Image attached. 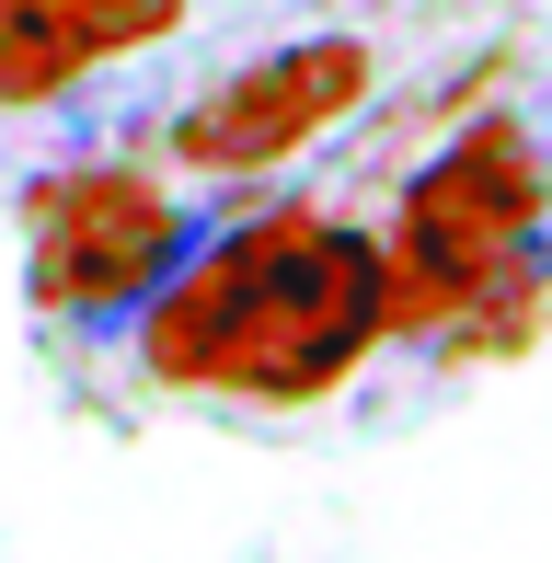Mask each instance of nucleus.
Masks as SVG:
<instances>
[{
    "mask_svg": "<svg viewBox=\"0 0 552 563\" xmlns=\"http://www.w3.org/2000/svg\"><path fill=\"white\" fill-rule=\"evenodd\" d=\"M196 0H0V115L69 104L92 69L185 35Z\"/></svg>",
    "mask_w": 552,
    "mask_h": 563,
    "instance_id": "39448f33",
    "label": "nucleus"
},
{
    "mask_svg": "<svg viewBox=\"0 0 552 563\" xmlns=\"http://www.w3.org/2000/svg\"><path fill=\"white\" fill-rule=\"evenodd\" d=\"M196 230H208L196 196L162 185V173H139V162H58V173L23 185V299H35L46 322L115 334V322L196 253Z\"/></svg>",
    "mask_w": 552,
    "mask_h": 563,
    "instance_id": "7ed1b4c3",
    "label": "nucleus"
},
{
    "mask_svg": "<svg viewBox=\"0 0 552 563\" xmlns=\"http://www.w3.org/2000/svg\"><path fill=\"white\" fill-rule=\"evenodd\" d=\"M391 345L484 368L552 334V139L530 115H472L404 173L380 230Z\"/></svg>",
    "mask_w": 552,
    "mask_h": 563,
    "instance_id": "f03ea898",
    "label": "nucleus"
},
{
    "mask_svg": "<svg viewBox=\"0 0 552 563\" xmlns=\"http://www.w3.org/2000/svg\"><path fill=\"white\" fill-rule=\"evenodd\" d=\"M128 345L162 391H219L254 415H311L391 345L380 230L322 196L208 219L196 253L128 311Z\"/></svg>",
    "mask_w": 552,
    "mask_h": 563,
    "instance_id": "f257e3e1",
    "label": "nucleus"
},
{
    "mask_svg": "<svg viewBox=\"0 0 552 563\" xmlns=\"http://www.w3.org/2000/svg\"><path fill=\"white\" fill-rule=\"evenodd\" d=\"M368 92H380L368 35H334V23H322V35H276V46L231 58L208 92H185V104L162 115V162L185 173V185H254V173L322 150Z\"/></svg>",
    "mask_w": 552,
    "mask_h": 563,
    "instance_id": "20e7f679",
    "label": "nucleus"
}]
</instances>
